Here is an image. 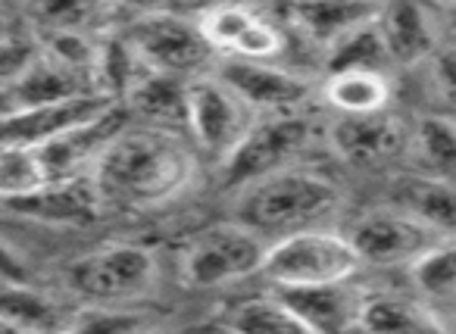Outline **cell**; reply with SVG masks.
I'll use <instances>...</instances> for the list:
<instances>
[{
	"label": "cell",
	"mask_w": 456,
	"mask_h": 334,
	"mask_svg": "<svg viewBox=\"0 0 456 334\" xmlns=\"http://www.w3.org/2000/svg\"><path fill=\"white\" fill-rule=\"evenodd\" d=\"M412 284H416L419 297L435 306H453L456 303V238H447L425 253L416 265H412Z\"/></svg>",
	"instance_id": "obj_25"
},
{
	"label": "cell",
	"mask_w": 456,
	"mask_h": 334,
	"mask_svg": "<svg viewBox=\"0 0 456 334\" xmlns=\"http://www.w3.org/2000/svg\"><path fill=\"white\" fill-rule=\"evenodd\" d=\"M379 32L391 66H419L441 53L435 13L419 4H385L379 13Z\"/></svg>",
	"instance_id": "obj_16"
},
{
	"label": "cell",
	"mask_w": 456,
	"mask_h": 334,
	"mask_svg": "<svg viewBox=\"0 0 456 334\" xmlns=\"http://www.w3.org/2000/svg\"><path fill=\"white\" fill-rule=\"evenodd\" d=\"M288 29L304 35L325 53L347 35L379 22L381 4H297L288 7Z\"/></svg>",
	"instance_id": "obj_18"
},
{
	"label": "cell",
	"mask_w": 456,
	"mask_h": 334,
	"mask_svg": "<svg viewBox=\"0 0 456 334\" xmlns=\"http://www.w3.org/2000/svg\"><path fill=\"white\" fill-rule=\"evenodd\" d=\"M441 16L447 20V26H453L456 29V4H450V7H444L441 10Z\"/></svg>",
	"instance_id": "obj_36"
},
{
	"label": "cell",
	"mask_w": 456,
	"mask_h": 334,
	"mask_svg": "<svg viewBox=\"0 0 456 334\" xmlns=\"http://www.w3.org/2000/svg\"><path fill=\"white\" fill-rule=\"evenodd\" d=\"M0 334H28V331H22V328L10 325L7 319H0Z\"/></svg>",
	"instance_id": "obj_37"
},
{
	"label": "cell",
	"mask_w": 456,
	"mask_h": 334,
	"mask_svg": "<svg viewBox=\"0 0 456 334\" xmlns=\"http://www.w3.org/2000/svg\"><path fill=\"white\" fill-rule=\"evenodd\" d=\"M310 144V122L304 116H266L225 163V184L248 188L269 175L294 169V159Z\"/></svg>",
	"instance_id": "obj_8"
},
{
	"label": "cell",
	"mask_w": 456,
	"mask_h": 334,
	"mask_svg": "<svg viewBox=\"0 0 456 334\" xmlns=\"http://www.w3.org/2000/svg\"><path fill=\"white\" fill-rule=\"evenodd\" d=\"M344 197L331 178L306 169H285L256 184H248L238 200L235 219L263 240H281L313 232L331 222Z\"/></svg>",
	"instance_id": "obj_2"
},
{
	"label": "cell",
	"mask_w": 456,
	"mask_h": 334,
	"mask_svg": "<svg viewBox=\"0 0 456 334\" xmlns=\"http://www.w3.org/2000/svg\"><path fill=\"white\" fill-rule=\"evenodd\" d=\"M329 141L347 163L354 166H381L400 157L410 144V132L391 113L375 116H341L331 126Z\"/></svg>",
	"instance_id": "obj_13"
},
{
	"label": "cell",
	"mask_w": 456,
	"mask_h": 334,
	"mask_svg": "<svg viewBox=\"0 0 456 334\" xmlns=\"http://www.w3.org/2000/svg\"><path fill=\"white\" fill-rule=\"evenodd\" d=\"M194 175V151L184 144L182 134L153 128L122 132L91 172L101 203L119 209L163 207L184 194Z\"/></svg>",
	"instance_id": "obj_1"
},
{
	"label": "cell",
	"mask_w": 456,
	"mask_h": 334,
	"mask_svg": "<svg viewBox=\"0 0 456 334\" xmlns=\"http://www.w3.org/2000/svg\"><path fill=\"white\" fill-rule=\"evenodd\" d=\"M159 265L141 244H103L66 269V284L91 306H128L153 290Z\"/></svg>",
	"instance_id": "obj_3"
},
{
	"label": "cell",
	"mask_w": 456,
	"mask_h": 334,
	"mask_svg": "<svg viewBox=\"0 0 456 334\" xmlns=\"http://www.w3.org/2000/svg\"><path fill=\"white\" fill-rule=\"evenodd\" d=\"M347 240L354 244L362 265H410L412 269L425 253H431L447 238L431 232L428 225L416 222L412 216L385 207L356 219Z\"/></svg>",
	"instance_id": "obj_9"
},
{
	"label": "cell",
	"mask_w": 456,
	"mask_h": 334,
	"mask_svg": "<svg viewBox=\"0 0 456 334\" xmlns=\"http://www.w3.org/2000/svg\"><path fill=\"white\" fill-rule=\"evenodd\" d=\"M47 184H51V175L35 147H0V200H26Z\"/></svg>",
	"instance_id": "obj_26"
},
{
	"label": "cell",
	"mask_w": 456,
	"mask_h": 334,
	"mask_svg": "<svg viewBox=\"0 0 456 334\" xmlns=\"http://www.w3.org/2000/svg\"><path fill=\"white\" fill-rule=\"evenodd\" d=\"M16 110V103H13V97L7 94V91H0V119H4V116H10Z\"/></svg>",
	"instance_id": "obj_35"
},
{
	"label": "cell",
	"mask_w": 456,
	"mask_h": 334,
	"mask_svg": "<svg viewBox=\"0 0 456 334\" xmlns=\"http://www.w3.org/2000/svg\"><path fill=\"white\" fill-rule=\"evenodd\" d=\"M85 94H101L94 85V78L78 76V72L60 69L51 60H45L38 53L32 69L22 76V82L10 91L16 110H32V107H51V103H66Z\"/></svg>",
	"instance_id": "obj_22"
},
{
	"label": "cell",
	"mask_w": 456,
	"mask_h": 334,
	"mask_svg": "<svg viewBox=\"0 0 456 334\" xmlns=\"http://www.w3.org/2000/svg\"><path fill=\"white\" fill-rule=\"evenodd\" d=\"M356 334H450L425 300L397 294H366Z\"/></svg>",
	"instance_id": "obj_20"
},
{
	"label": "cell",
	"mask_w": 456,
	"mask_h": 334,
	"mask_svg": "<svg viewBox=\"0 0 456 334\" xmlns=\"http://www.w3.org/2000/svg\"><path fill=\"white\" fill-rule=\"evenodd\" d=\"M122 134V113L113 107L101 119L85 122L72 132L60 134L57 141L38 147L45 169L51 182H69V178H85L94 172L97 159L107 153V147Z\"/></svg>",
	"instance_id": "obj_12"
},
{
	"label": "cell",
	"mask_w": 456,
	"mask_h": 334,
	"mask_svg": "<svg viewBox=\"0 0 456 334\" xmlns=\"http://www.w3.org/2000/svg\"><path fill=\"white\" fill-rule=\"evenodd\" d=\"M38 60V45L32 38L0 41V91H13Z\"/></svg>",
	"instance_id": "obj_31"
},
{
	"label": "cell",
	"mask_w": 456,
	"mask_h": 334,
	"mask_svg": "<svg viewBox=\"0 0 456 334\" xmlns=\"http://www.w3.org/2000/svg\"><path fill=\"white\" fill-rule=\"evenodd\" d=\"M275 294L304 319L313 334H356L362 303H366V294L350 281L322 284V288H288Z\"/></svg>",
	"instance_id": "obj_14"
},
{
	"label": "cell",
	"mask_w": 456,
	"mask_h": 334,
	"mask_svg": "<svg viewBox=\"0 0 456 334\" xmlns=\"http://www.w3.org/2000/svg\"><path fill=\"white\" fill-rule=\"evenodd\" d=\"M116 107V101L103 94H85L66 103H51V107L13 110L0 119V147H45L57 141L60 134L85 126V122L101 119L103 113Z\"/></svg>",
	"instance_id": "obj_11"
},
{
	"label": "cell",
	"mask_w": 456,
	"mask_h": 334,
	"mask_svg": "<svg viewBox=\"0 0 456 334\" xmlns=\"http://www.w3.org/2000/svg\"><path fill=\"white\" fill-rule=\"evenodd\" d=\"M101 194L94 188V178H69V182H51L38 194L26 200L7 203L10 213L22 219L41 222V225H63V228H82L101 213Z\"/></svg>",
	"instance_id": "obj_15"
},
{
	"label": "cell",
	"mask_w": 456,
	"mask_h": 334,
	"mask_svg": "<svg viewBox=\"0 0 456 334\" xmlns=\"http://www.w3.org/2000/svg\"><path fill=\"white\" fill-rule=\"evenodd\" d=\"M232 334H313L297 313L279 294L250 297L228 315Z\"/></svg>",
	"instance_id": "obj_24"
},
{
	"label": "cell",
	"mask_w": 456,
	"mask_h": 334,
	"mask_svg": "<svg viewBox=\"0 0 456 334\" xmlns=\"http://www.w3.org/2000/svg\"><path fill=\"white\" fill-rule=\"evenodd\" d=\"M216 76L235 91L256 116H294L310 97V82L300 72L281 69L273 63L248 60H222Z\"/></svg>",
	"instance_id": "obj_10"
},
{
	"label": "cell",
	"mask_w": 456,
	"mask_h": 334,
	"mask_svg": "<svg viewBox=\"0 0 456 334\" xmlns=\"http://www.w3.org/2000/svg\"><path fill=\"white\" fill-rule=\"evenodd\" d=\"M147 315L128 306H88L78 309L69 334H141Z\"/></svg>",
	"instance_id": "obj_30"
},
{
	"label": "cell",
	"mask_w": 456,
	"mask_h": 334,
	"mask_svg": "<svg viewBox=\"0 0 456 334\" xmlns=\"http://www.w3.org/2000/svg\"><path fill=\"white\" fill-rule=\"evenodd\" d=\"M387 66H391V60H387L379 22L347 35L325 53V72L329 76H335V72H385L387 76Z\"/></svg>",
	"instance_id": "obj_27"
},
{
	"label": "cell",
	"mask_w": 456,
	"mask_h": 334,
	"mask_svg": "<svg viewBox=\"0 0 456 334\" xmlns=\"http://www.w3.org/2000/svg\"><path fill=\"white\" fill-rule=\"evenodd\" d=\"M391 207L428 225L441 238H456V182L441 175H400L391 184Z\"/></svg>",
	"instance_id": "obj_17"
},
{
	"label": "cell",
	"mask_w": 456,
	"mask_h": 334,
	"mask_svg": "<svg viewBox=\"0 0 456 334\" xmlns=\"http://www.w3.org/2000/svg\"><path fill=\"white\" fill-rule=\"evenodd\" d=\"M78 309L35 284H0V319L28 334H69Z\"/></svg>",
	"instance_id": "obj_19"
},
{
	"label": "cell",
	"mask_w": 456,
	"mask_h": 334,
	"mask_svg": "<svg viewBox=\"0 0 456 334\" xmlns=\"http://www.w3.org/2000/svg\"><path fill=\"white\" fill-rule=\"evenodd\" d=\"M269 257V240L250 232L241 222H219L197 234L182 259L184 281L194 288H219L263 272Z\"/></svg>",
	"instance_id": "obj_6"
},
{
	"label": "cell",
	"mask_w": 456,
	"mask_h": 334,
	"mask_svg": "<svg viewBox=\"0 0 456 334\" xmlns=\"http://www.w3.org/2000/svg\"><path fill=\"white\" fill-rule=\"evenodd\" d=\"M16 38H26L20 29V20L10 7L0 4V41H16Z\"/></svg>",
	"instance_id": "obj_34"
},
{
	"label": "cell",
	"mask_w": 456,
	"mask_h": 334,
	"mask_svg": "<svg viewBox=\"0 0 456 334\" xmlns=\"http://www.w3.org/2000/svg\"><path fill=\"white\" fill-rule=\"evenodd\" d=\"M256 122L260 116L219 76H200L188 82V132L194 144L222 166L244 144Z\"/></svg>",
	"instance_id": "obj_7"
},
{
	"label": "cell",
	"mask_w": 456,
	"mask_h": 334,
	"mask_svg": "<svg viewBox=\"0 0 456 334\" xmlns=\"http://www.w3.org/2000/svg\"><path fill=\"white\" fill-rule=\"evenodd\" d=\"M322 94L341 116L387 113L391 82L385 72H335L325 78Z\"/></svg>",
	"instance_id": "obj_23"
},
{
	"label": "cell",
	"mask_w": 456,
	"mask_h": 334,
	"mask_svg": "<svg viewBox=\"0 0 456 334\" xmlns=\"http://www.w3.org/2000/svg\"><path fill=\"white\" fill-rule=\"evenodd\" d=\"M0 284H32L28 265L4 238H0Z\"/></svg>",
	"instance_id": "obj_33"
},
{
	"label": "cell",
	"mask_w": 456,
	"mask_h": 334,
	"mask_svg": "<svg viewBox=\"0 0 456 334\" xmlns=\"http://www.w3.org/2000/svg\"><path fill=\"white\" fill-rule=\"evenodd\" d=\"M122 38L132 45L138 60L153 76L194 82L209 76L216 51L207 45L197 20H184L175 13H144L122 29Z\"/></svg>",
	"instance_id": "obj_5"
},
{
	"label": "cell",
	"mask_w": 456,
	"mask_h": 334,
	"mask_svg": "<svg viewBox=\"0 0 456 334\" xmlns=\"http://www.w3.org/2000/svg\"><path fill=\"white\" fill-rule=\"evenodd\" d=\"M260 16V10L254 7H235V4H219V7H207L197 13V29L203 32L207 45L216 53H228L238 47V41L244 38L254 20Z\"/></svg>",
	"instance_id": "obj_29"
},
{
	"label": "cell",
	"mask_w": 456,
	"mask_h": 334,
	"mask_svg": "<svg viewBox=\"0 0 456 334\" xmlns=\"http://www.w3.org/2000/svg\"><path fill=\"white\" fill-rule=\"evenodd\" d=\"M431 63H435L437 94H441V101L447 103V116L456 122V47L441 51Z\"/></svg>",
	"instance_id": "obj_32"
},
{
	"label": "cell",
	"mask_w": 456,
	"mask_h": 334,
	"mask_svg": "<svg viewBox=\"0 0 456 334\" xmlns=\"http://www.w3.org/2000/svg\"><path fill=\"white\" fill-rule=\"evenodd\" d=\"M128 110L153 132H188V82L169 76H147L126 97Z\"/></svg>",
	"instance_id": "obj_21"
},
{
	"label": "cell",
	"mask_w": 456,
	"mask_h": 334,
	"mask_svg": "<svg viewBox=\"0 0 456 334\" xmlns=\"http://www.w3.org/2000/svg\"><path fill=\"white\" fill-rule=\"evenodd\" d=\"M362 269L347 234L300 232L269 244V257L263 275L273 281L275 290L288 288H322V284H344Z\"/></svg>",
	"instance_id": "obj_4"
},
{
	"label": "cell",
	"mask_w": 456,
	"mask_h": 334,
	"mask_svg": "<svg viewBox=\"0 0 456 334\" xmlns=\"http://www.w3.org/2000/svg\"><path fill=\"white\" fill-rule=\"evenodd\" d=\"M416 157L428 175L450 178L456 172V122L450 116H422L416 132L410 134Z\"/></svg>",
	"instance_id": "obj_28"
}]
</instances>
